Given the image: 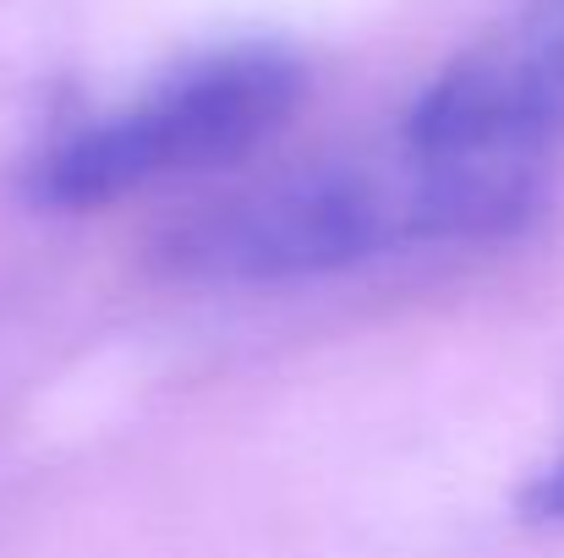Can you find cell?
Wrapping results in <instances>:
<instances>
[{"instance_id": "cell-1", "label": "cell", "mask_w": 564, "mask_h": 558, "mask_svg": "<svg viewBox=\"0 0 564 558\" xmlns=\"http://www.w3.org/2000/svg\"><path fill=\"white\" fill-rule=\"evenodd\" d=\"M538 203V171L438 160L394 143L373 160H324L208 203L160 247L197 285H285L357 269L383 252L488 241Z\"/></svg>"}, {"instance_id": "cell-2", "label": "cell", "mask_w": 564, "mask_h": 558, "mask_svg": "<svg viewBox=\"0 0 564 558\" xmlns=\"http://www.w3.org/2000/svg\"><path fill=\"white\" fill-rule=\"evenodd\" d=\"M307 66L285 44H225L165 72L132 105L61 132L33 165L50 208H99L160 182L230 165L269 143L302 105Z\"/></svg>"}, {"instance_id": "cell-3", "label": "cell", "mask_w": 564, "mask_h": 558, "mask_svg": "<svg viewBox=\"0 0 564 558\" xmlns=\"http://www.w3.org/2000/svg\"><path fill=\"white\" fill-rule=\"evenodd\" d=\"M564 138V0H521L405 110L400 143L438 160L538 171Z\"/></svg>"}, {"instance_id": "cell-4", "label": "cell", "mask_w": 564, "mask_h": 558, "mask_svg": "<svg viewBox=\"0 0 564 558\" xmlns=\"http://www.w3.org/2000/svg\"><path fill=\"white\" fill-rule=\"evenodd\" d=\"M521 504H527V515H532V521H564V460L560 466H549V471L527 488V499H521Z\"/></svg>"}]
</instances>
